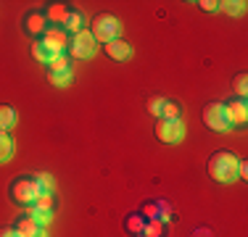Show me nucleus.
<instances>
[{
	"label": "nucleus",
	"mask_w": 248,
	"mask_h": 237,
	"mask_svg": "<svg viewBox=\"0 0 248 237\" xmlns=\"http://www.w3.org/2000/svg\"><path fill=\"white\" fill-rule=\"evenodd\" d=\"M209 174L217 182H232L238 177V158L230 150H219L209 158Z\"/></svg>",
	"instance_id": "f257e3e1"
},
{
	"label": "nucleus",
	"mask_w": 248,
	"mask_h": 237,
	"mask_svg": "<svg viewBox=\"0 0 248 237\" xmlns=\"http://www.w3.org/2000/svg\"><path fill=\"white\" fill-rule=\"evenodd\" d=\"M119 32H122V24L116 16H111V14H100L95 16V21H93V40H100V43H111V40H116L119 37Z\"/></svg>",
	"instance_id": "f03ea898"
},
{
	"label": "nucleus",
	"mask_w": 248,
	"mask_h": 237,
	"mask_svg": "<svg viewBox=\"0 0 248 237\" xmlns=\"http://www.w3.org/2000/svg\"><path fill=\"white\" fill-rule=\"evenodd\" d=\"M43 193L45 190L40 187L37 179H16L14 185H11V195H14V200L21 206H32Z\"/></svg>",
	"instance_id": "7ed1b4c3"
},
{
	"label": "nucleus",
	"mask_w": 248,
	"mask_h": 237,
	"mask_svg": "<svg viewBox=\"0 0 248 237\" xmlns=\"http://www.w3.org/2000/svg\"><path fill=\"white\" fill-rule=\"evenodd\" d=\"M182 134H185V127H182L180 118H158L156 137L161 142H180Z\"/></svg>",
	"instance_id": "20e7f679"
},
{
	"label": "nucleus",
	"mask_w": 248,
	"mask_h": 237,
	"mask_svg": "<svg viewBox=\"0 0 248 237\" xmlns=\"http://www.w3.org/2000/svg\"><path fill=\"white\" fill-rule=\"evenodd\" d=\"M203 124L211 129V132H227L230 124L227 116H224V105L222 103H211L203 108Z\"/></svg>",
	"instance_id": "39448f33"
},
{
	"label": "nucleus",
	"mask_w": 248,
	"mask_h": 237,
	"mask_svg": "<svg viewBox=\"0 0 248 237\" xmlns=\"http://www.w3.org/2000/svg\"><path fill=\"white\" fill-rule=\"evenodd\" d=\"M69 50H72L74 58H90L93 53H95V40H93L90 32H77L72 37V43H69Z\"/></svg>",
	"instance_id": "423d86ee"
},
{
	"label": "nucleus",
	"mask_w": 248,
	"mask_h": 237,
	"mask_svg": "<svg viewBox=\"0 0 248 237\" xmlns=\"http://www.w3.org/2000/svg\"><path fill=\"white\" fill-rule=\"evenodd\" d=\"M43 45L48 47L50 56H61L63 47H69L66 32H63V29H58V27H48V29H45V34H43Z\"/></svg>",
	"instance_id": "0eeeda50"
},
{
	"label": "nucleus",
	"mask_w": 248,
	"mask_h": 237,
	"mask_svg": "<svg viewBox=\"0 0 248 237\" xmlns=\"http://www.w3.org/2000/svg\"><path fill=\"white\" fill-rule=\"evenodd\" d=\"M224 105V116H227V124L230 127H238V124H246L248 118V105L243 98H235V100H227Z\"/></svg>",
	"instance_id": "6e6552de"
},
{
	"label": "nucleus",
	"mask_w": 248,
	"mask_h": 237,
	"mask_svg": "<svg viewBox=\"0 0 248 237\" xmlns=\"http://www.w3.org/2000/svg\"><path fill=\"white\" fill-rule=\"evenodd\" d=\"M106 56L114 58V61H127L129 56H132V47H129L127 43H122V40H111V43L103 45Z\"/></svg>",
	"instance_id": "1a4fd4ad"
},
{
	"label": "nucleus",
	"mask_w": 248,
	"mask_h": 237,
	"mask_svg": "<svg viewBox=\"0 0 248 237\" xmlns=\"http://www.w3.org/2000/svg\"><path fill=\"white\" fill-rule=\"evenodd\" d=\"M16 229H19L21 237H45V229L40 222H34L32 216H24L19 224H16Z\"/></svg>",
	"instance_id": "9d476101"
},
{
	"label": "nucleus",
	"mask_w": 248,
	"mask_h": 237,
	"mask_svg": "<svg viewBox=\"0 0 248 237\" xmlns=\"http://www.w3.org/2000/svg\"><path fill=\"white\" fill-rule=\"evenodd\" d=\"M27 29L32 34H45V24H48V19H45V14H40V11H34V14L27 16Z\"/></svg>",
	"instance_id": "9b49d317"
},
{
	"label": "nucleus",
	"mask_w": 248,
	"mask_h": 237,
	"mask_svg": "<svg viewBox=\"0 0 248 237\" xmlns=\"http://www.w3.org/2000/svg\"><path fill=\"white\" fill-rule=\"evenodd\" d=\"M82 27H85V16L79 14V11H69V16H66V21H63V32H82Z\"/></svg>",
	"instance_id": "f8f14e48"
},
{
	"label": "nucleus",
	"mask_w": 248,
	"mask_h": 237,
	"mask_svg": "<svg viewBox=\"0 0 248 237\" xmlns=\"http://www.w3.org/2000/svg\"><path fill=\"white\" fill-rule=\"evenodd\" d=\"M48 66H50V74H72V69H69V58L63 56H53L50 61H48Z\"/></svg>",
	"instance_id": "ddd939ff"
},
{
	"label": "nucleus",
	"mask_w": 248,
	"mask_h": 237,
	"mask_svg": "<svg viewBox=\"0 0 248 237\" xmlns=\"http://www.w3.org/2000/svg\"><path fill=\"white\" fill-rule=\"evenodd\" d=\"M66 16H69V8H66V5L53 3L50 8H48V14H45V19H50V21H56V24H63V21H66Z\"/></svg>",
	"instance_id": "4468645a"
},
{
	"label": "nucleus",
	"mask_w": 248,
	"mask_h": 237,
	"mask_svg": "<svg viewBox=\"0 0 248 237\" xmlns=\"http://www.w3.org/2000/svg\"><path fill=\"white\" fill-rule=\"evenodd\" d=\"M14 124H16V111L11 105H0V132L11 129Z\"/></svg>",
	"instance_id": "2eb2a0df"
},
{
	"label": "nucleus",
	"mask_w": 248,
	"mask_h": 237,
	"mask_svg": "<svg viewBox=\"0 0 248 237\" xmlns=\"http://www.w3.org/2000/svg\"><path fill=\"white\" fill-rule=\"evenodd\" d=\"M143 237H161L164 235V224L158 222V219H151V222H145L143 232H140Z\"/></svg>",
	"instance_id": "dca6fc26"
},
{
	"label": "nucleus",
	"mask_w": 248,
	"mask_h": 237,
	"mask_svg": "<svg viewBox=\"0 0 248 237\" xmlns=\"http://www.w3.org/2000/svg\"><path fill=\"white\" fill-rule=\"evenodd\" d=\"M11 153H14V142H11L8 132H0V163L8 161Z\"/></svg>",
	"instance_id": "f3484780"
},
{
	"label": "nucleus",
	"mask_w": 248,
	"mask_h": 237,
	"mask_svg": "<svg viewBox=\"0 0 248 237\" xmlns=\"http://www.w3.org/2000/svg\"><path fill=\"white\" fill-rule=\"evenodd\" d=\"M29 208H34V211H48V213H53V195L50 193H43L37 200H34Z\"/></svg>",
	"instance_id": "a211bd4d"
},
{
	"label": "nucleus",
	"mask_w": 248,
	"mask_h": 237,
	"mask_svg": "<svg viewBox=\"0 0 248 237\" xmlns=\"http://www.w3.org/2000/svg\"><path fill=\"white\" fill-rule=\"evenodd\" d=\"M32 56H34V61H40V63H48L50 61V53H48V47H45L43 43H34L32 45Z\"/></svg>",
	"instance_id": "6ab92c4d"
},
{
	"label": "nucleus",
	"mask_w": 248,
	"mask_h": 237,
	"mask_svg": "<svg viewBox=\"0 0 248 237\" xmlns=\"http://www.w3.org/2000/svg\"><path fill=\"white\" fill-rule=\"evenodd\" d=\"M243 5L246 3H240V0H227V3H219V8L230 16H238V14H243Z\"/></svg>",
	"instance_id": "aec40b11"
},
{
	"label": "nucleus",
	"mask_w": 248,
	"mask_h": 237,
	"mask_svg": "<svg viewBox=\"0 0 248 237\" xmlns=\"http://www.w3.org/2000/svg\"><path fill=\"white\" fill-rule=\"evenodd\" d=\"M143 227H145V219L138 216V213H132V216L127 219V229H129V232L140 235V232H143Z\"/></svg>",
	"instance_id": "412c9836"
},
{
	"label": "nucleus",
	"mask_w": 248,
	"mask_h": 237,
	"mask_svg": "<svg viewBox=\"0 0 248 237\" xmlns=\"http://www.w3.org/2000/svg\"><path fill=\"white\" fill-rule=\"evenodd\" d=\"M164 105H167V100H164V98H151L148 100V114L161 116L164 114Z\"/></svg>",
	"instance_id": "4be33fe9"
},
{
	"label": "nucleus",
	"mask_w": 248,
	"mask_h": 237,
	"mask_svg": "<svg viewBox=\"0 0 248 237\" xmlns=\"http://www.w3.org/2000/svg\"><path fill=\"white\" fill-rule=\"evenodd\" d=\"M161 118H180V105L172 103V100H167V105H164V114Z\"/></svg>",
	"instance_id": "5701e85b"
},
{
	"label": "nucleus",
	"mask_w": 248,
	"mask_h": 237,
	"mask_svg": "<svg viewBox=\"0 0 248 237\" xmlns=\"http://www.w3.org/2000/svg\"><path fill=\"white\" fill-rule=\"evenodd\" d=\"M48 79H50V85H56V87H66L69 82H72V74H48Z\"/></svg>",
	"instance_id": "b1692460"
},
{
	"label": "nucleus",
	"mask_w": 248,
	"mask_h": 237,
	"mask_svg": "<svg viewBox=\"0 0 248 237\" xmlns=\"http://www.w3.org/2000/svg\"><path fill=\"white\" fill-rule=\"evenodd\" d=\"M246 85H248V79H246V74H240L238 79H235V92H238V98H243L246 100Z\"/></svg>",
	"instance_id": "393cba45"
},
{
	"label": "nucleus",
	"mask_w": 248,
	"mask_h": 237,
	"mask_svg": "<svg viewBox=\"0 0 248 237\" xmlns=\"http://www.w3.org/2000/svg\"><path fill=\"white\" fill-rule=\"evenodd\" d=\"M143 213H145V219H158V203H145L143 206Z\"/></svg>",
	"instance_id": "a878e982"
},
{
	"label": "nucleus",
	"mask_w": 248,
	"mask_h": 237,
	"mask_svg": "<svg viewBox=\"0 0 248 237\" xmlns=\"http://www.w3.org/2000/svg\"><path fill=\"white\" fill-rule=\"evenodd\" d=\"M169 219H172V206L158 203V222H169Z\"/></svg>",
	"instance_id": "bb28decb"
},
{
	"label": "nucleus",
	"mask_w": 248,
	"mask_h": 237,
	"mask_svg": "<svg viewBox=\"0 0 248 237\" xmlns=\"http://www.w3.org/2000/svg\"><path fill=\"white\" fill-rule=\"evenodd\" d=\"M34 179L40 182V187H43L45 193H50V190H53V179H50L48 174H37V177H34Z\"/></svg>",
	"instance_id": "cd10ccee"
},
{
	"label": "nucleus",
	"mask_w": 248,
	"mask_h": 237,
	"mask_svg": "<svg viewBox=\"0 0 248 237\" xmlns=\"http://www.w3.org/2000/svg\"><path fill=\"white\" fill-rule=\"evenodd\" d=\"M201 8H203V11H217V8H219V3H214V0H201Z\"/></svg>",
	"instance_id": "c85d7f7f"
},
{
	"label": "nucleus",
	"mask_w": 248,
	"mask_h": 237,
	"mask_svg": "<svg viewBox=\"0 0 248 237\" xmlns=\"http://www.w3.org/2000/svg\"><path fill=\"white\" fill-rule=\"evenodd\" d=\"M0 237H21L16 227H8V229H0Z\"/></svg>",
	"instance_id": "c756f323"
},
{
	"label": "nucleus",
	"mask_w": 248,
	"mask_h": 237,
	"mask_svg": "<svg viewBox=\"0 0 248 237\" xmlns=\"http://www.w3.org/2000/svg\"><path fill=\"white\" fill-rule=\"evenodd\" d=\"M198 237H209V235H206V232H203V229H201V232H198Z\"/></svg>",
	"instance_id": "7c9ffc66"
}]
</instances>
